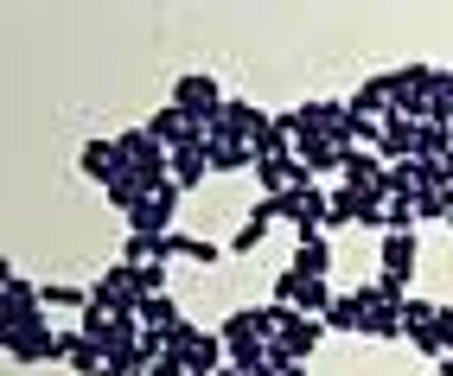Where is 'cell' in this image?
<instances>
[{
    "mask_svg": "<svg viewBox=\"0 0 453 376\" xmlns=\"http://www.w3.org/2000/svg\"><path fill=\"white\" fill-rule=\"evenodd\" d=\"M179 319H186V312H179L166 294H154V300H141V332H173Z\"/></svg>",
    "mask_w": 453,
    "mask_h": 376,
    "instance_id": "7402d4cb",
    "label": "cell"
},
{
    "mask_svg": "<svg viewBox=\"0 0 453 376\" xmlns=\"http://www.w3.org/2000/svg\"><path fill=\"white\" fill-rule=\"evenodd\" d=\"M134 280H141V294L154 300V294H166V262H147V268H134Z\"/></svg>",
    "mask_w": 453,
    "mask_h": 376,
    "instance_id": "83f0119b",
    "label": "cell"
},
{
    "mask_svg": "<svg viewBox=\"0 0 453 376\" xmlns=\"http://www.w3.org/2000/svg\"><path fill=\"white\" fill-rule=\"evenodd\" d=\"M326 332H365V300H357V288L326 306Z\"/></svg>",
    "mask_w": 453,
    "mask_h": 376,
    "instance_id": "d6986e66",
    "label": "cell"
},
{
    "mask_svg": "<svg viewBox=\"0 0 453 376\" xmlns=\"http://www.w3.org/2000/svg\"><path fill=\"white\" fill-rule=\"evenodd\" d=\"M0 344H7V364H58V357H65V351H58V332L45 319L0 332Z\"/></svg>",
    "mask_w": 453,
    "mask_h": 376,
    "instance_id": "277c9868",
    "label": "cell"
},
{
    "mask_svg": "<svg viewBox=\"0 0 453 376\" xmlns=\"http://www.w3.org/2000/svg\"><path fill=\"white\" fill-rule=\"evenodd\" d=\"M421 217H415V198H389V211H383V236L389 230H415Z\"/></svg>",
    "mask_w": 453,
    "mask_h": 376,
    "instance_id": "484cf974",
    "label": "cell"
},
{
    "mask_svg": "<svg viewBox=\"0 0 453 376\" xmlns=\"http://www.w3.org/2000/svg\"><path fill=\"white\" fill-rule=\"evenodd\" d=\"M204 147H211V134H198V141H186L173 153V185L179 192H198V185L211 179V160H204Z\"/></svg>",
    "mask_w": 453,
    "mask_h": 376,
    "instance_id": "7c38bea8",
    "label": "cell"
},
{
    "mask_svg": "<svg viewBox=\"0 0 453 376\" xmlns=\"http://www.w3.org/2000/svg\"><path fill=\"white\" fill-rule=\"evenodd\" d=\"M218 376H243V370H236V364H224V370H218Z\"/></svg>",
    "mask_w": 453,
    "mask_h": 376,
    "instance_id": "4dcf8cb0",
    "label": "cell"
},
{
    "mask_svg": "<svg viewBox=\"0 0 453 376\" xmlns=\"http://www.w3.org/2000/svg\"><path fill=\"white\" fill-rule=\"evenodd\" d=\"M447 166H453V160H447Z\"/></svg>",
    "mask_w": 453,
    "mask_h": 376,
    "instance_id": "1f68e13d",
    "label": "cell"
},
{
    "mask_svg": "<svg viewBox=\"0 0 453 376\" xmlns=\"http://www.w3.org/2000/svg\"><path fill=\"white\" fill-rule=\"evenodd\" d=\"M77 173L96 179V185H109L115 173H122V147H115V141H83L77 147Z\"/></svg>",
    "mask_w": 453,
    "mask_h": 376,
    "instance_id": "4fadbf2b",
    "label": "cell"
},
{
    "mask_svg": "<svg viewBox=\"0 0 453 376\" xmlns=\"http://www.w3.org/2000/svg\"><path fill=\"white\" fill-rule=\"evenodd\" d=\"M415 134H421V121H409V115L389 109V115L377 121V160H389V166L415 160Z\"/></svg>",
    "mask_w": 453,
    "mask_h": 376,
    "instance_id": "30bf717a",
    "label": "cell"
},
{
    "mask_svg": "<svg viewBox=\"0 0 453 376\" xmlns=\"http://www.w3.org/2000/svg\"><path fill=\"white\" fill-rule=\"evenodd\" d=\"M268 109H256V103H224V121L211 128V141H236V147H256L262 134H268Z\"/></svg>",
    "mask_w": 453,
    "mask_h": 376,
    "instance_id": "52a82bcc",
    "label": "cell"
},
{
    "mask_svg": "<svg viewBox=\"0 0 453 376\" xmlns=\"http://www.w3.org/2000/svg\"><path fill=\"white\" fill-rule=\"evenodd\" d=\"M45 306H58V312H83L89 306V288H71V280H45Z\"/></svg>",
    "mask_w": 453,
    "mask_h": 376,
    "instance_id": "d4e9b609",
    "label": "cell"
},
{
    "mask_svg": "<svg viewBox=\"0 0 453 376\" xmlns=\"http://www.w3.org/2000/svg\"><path fill=\"white\" fill-rule=\"evenodd\" d=\"M268 224H275V211H268V198H262V204L243 217V224H236V236H230V256H250V249L268 236Z\"/></svg>",
    "mask_w": 453,
    "mask_h": 376,
    "instance_id": "e0dca14e",
    "label": "cell"
},
{
    "mask_svg": "<svg viewBox=\"0 0 453 376\" xmlns=\"http://www.w3.org/2000/svg\"><path fill=\"white\" fill-rule=\"evenodd\" d=\"M173 211H179V185L166 179L154 198H141V204L128 211V236H166V230H173Z\"/></svg>",
    "mask_w": 453,
    "mask_h": 376,
    "instance_id": "ba28073f",
    "label": "cell"
},
{
    "mask_svg": "<svg viewBox=\"0 0 453 376\" xmlns=\"http://www.w3.org/2000/svg\"><path fill=\"white\" fill-rule=\"evenodd\" d=\"M103 192H109V204H122V211H134V204H141V198H147V179H141V173H128V166H122V173H115V179H109V185H103Z\"/></svg>",
    "mask_w": 453,
    "mask_h": 376,
    "instance_id": "cb8c5ba5",
    "label": "cell"
},
{
    "mask_svg": "<svg viewBox=\"0 0 453 376\" xmlns=\"http://www.w3.org/2000/svg\"><path fill=\"white\" fill-rule=\"evenodd\" d=\"M319 338H326V319H307V312H294V306H288V326H281V338H275V344H288V351L307 364V357L319 351Z\"/></svg>",
    "mask_w": 453,
    "mask_h": 376,
    "instance_id": "5bb4252c",
    "label": "cell"
},
{
    "mask_svg": "<svg viewBox=\"0 0 453 376\" xmlns=\"http://www.w3.org/2000/svg\"><path fill=\"white\" fill-rule=\"evenodd\" d=\"M339 173H345V185H383V166H377L371 147H351L345 160H339Z\"/></svg>",
    "mask_w": 453,
    "mask_h": 376,
    "instance_id": "ffe728a7",
    "label": "cell"
},
{
    "mask_svg": "<svg viewBox=\"0 0 453 376\" xmlns=\"http://www.w3.org/2000/svg\"><path fill=\"white\" fill-rule=\"evenodd\" d=\"M415 160H453V128H447V121H421Z\"/></svg>",
    "mask_w": 453,
    "mask_h": 376,
    "instance_id": "ac0fdd59",
    "label": "cell"
},
{
    "mask_svg": "<svg viewBox=\"0 0 453 376\" xmlns=\"http://www.w3.org/2000/svg\"><path fill=\"white\" fill-rule=\"evenodd\" d=\"M326 268H332V249L319 242V236H307L294 249V274H307V280H326Z\"/></svg>",
    "mask_w": 453,
    "mask_h": 376,
    "instance_id": "44dd1931",
    "label": "cell"
},
{
    "mask_svg": "<svg viewBox=\"0 0 453 376\" xmlns=\"http://www.w3.org/2000/svg\"><path fill=\"white\" fill-rule=\"evenodd\" d=\"M77 332H83L89 344H109V338H115V312H109V306H96V300H89V306L77 312Z\"/></svg>",
    "mask_w": 453,
    "mask_h": 376,
    "instance_id": "603a6c76",
    "label": "cell"
},
{
    "mask_svg": "<svg viewBox=\"0 0 453 376\" xmlns=\"http://www.w3.org/2000/svg\"><path fill=\"white\" fill-rule=\"evenodd\" d=\"M434 326H441V338H447V357H453V306H441V312H434Z\"/></svg>",
    "mask_w": 453,
    "mask_h": 376,
    "instance_id": "f546056e",
    "label": "cell"
},
{
    "mask_svg": "<svg viewBox=\"0 0 453 376\" xmlns=\"http://www.w3.org/2000/svg\"><path fill=\"white\" fill-rule=\"evenodd\" d=\"M332 300H339V294H332L326 280H307V274H294V268L275 274V306H294V312H307V319L319 312V319H326V306H332Z\"/></svg>",
    "mask_w": 453,
    "mask_h": 376,
    "instance_id": "5b68a950",
    "label": "cell"
},
{
    "mask_svg": "<svg viewBox=\"0 0 453 376\" xmlns=\"http://www.w3.org/2000/svg\"><path fill=\"white\" fill-rule=\"evenodd\" d=\"M122 262H128V268H147V262H160V236H128Z\"/></svg>",
    "mask_w": 453,
    "mask_h": 376,
    "instance_id": "4316f807",
    "label": "cell"
},
{
    "mask_svg": "<svg viewBox=\"0 0 453 376\" xmlns=\"http://www.w3.org/2000/svg\"><path fill=\"white\" fill-rule=\"evenodd\" d=\"M45 294L33 288L26 274H7V300H0V332H13V326H33V319H45Z\"/></svg>",
    "mask_w": 453,
    "mask_h": 376,
    "instance_id": "9c48e42d",
    "label": "cell"
},
{
    "mask_svg": "<svg viewBox=\"0 0 453 376\" xmlns=\"http://www.w3.org/2000/svg\"><path fill=\"white\" fill-rule=\"evenodd\" d=\"M58 351H65V364L77 370V376H103V344H89L83 332H58Z\"/></svg>",
    "mask_w": 453,
    "mask_h": 376,
    "instance_id": "9a60e30c",
    "label": "cell"
},
{
    "mask_svg": "<svg viewBox=\"0 0 453 376\" xmlns=\"http://www.w3.org/2000/svg\"><path fill=\"white\" fill-rule=\"evenodd\" d=\"M351 115H357V121H383V115H389V71L357 83V96H351Z\"/></svg>",
    "mask_w": 453,
    "mask_h": 376,
    "instance_id": "2e32d148",
    "label": "cell"
},
{
    "mask_svg": "<svg viewBox=\"0 0 453 376\" xmlns=\"http://www.w3.org/2000/svg\"><path fill=\"white\" fill-rule=\"evenodd\" d=\"M173 109H186V115L198 121V128L211 134V128L224 121V89H218V77H204V71H186V77L173 83Z\"/></svg>",
    "mask_w": 453,
    "mask_h": 376,
    "instance_id": "7a4b0ae2",
    "label": "cell"
},
{
    "mask_svg": "<svg viewBox=\"0 0 453 376\" xmlns=\"http://www.w3.org/2000/svg\"><path fill=\"white\" fill-rule=\"evenodd\" d=\"M434 312H441L434 300H409V306H403V338L415 344L421 357L441 364V357H447V338H441V326H434Z\"/></svg>",
    "mask_w": 453,
    "mask_h": 376,
    "instance_id": "8992f818",
    "label": "cell"
},
{
    "mask_svg": "<svg viewBox=\"0 0 453 376\" xmlns=\"http://www.w3.org/2000/svg\"><path fill=\"white\" fill-rule=\"evenodd\" d=\"M377 268H383V280L409 288V274H415V230H389L383 249H377Z\"/></svg>",
    "mask_w": 453,
    "mask_h": 376,
    "instance_id": "8fae6325",
    "label": "cell"
},
{
    "mask_svg": "<svg viewBox=\"0 0 453 376\" xmlns=\"http://www.w3.org/2000/svg\"><path fill=\"white\" fill-rule=\"evenodd\" d=\"M166 357H173L179 370H192V376H218V370L230 364L224 338H218V332H198L192 319H179V326L166 332Z\"/></svg>",
    "mask_w": 453,
    "mask_h": 376,
    "instance_id": "6da1fadb",
    "label": "cell"
},
{
    "mask_svg": "<svg viewBox=\"0 0 453 376\" xmlns=\"http://www.w3.org/2000/svg\"><path fill=\"white\" fill-rule=\"evenodd\" d=\"M89 300H96V306H109L115 312V319H141V280H134V268L128 262H115L109 274H96V280H89Z\"/></svg>",
    "mask_w": 453,
    "mask_h": 376,
    "instance_id": "3957f363",
    "label": "cell"
},
{
    "mask_svg": "<svg viewBox=\"0 0 453 376\" xmlns=\"http://www.w3.org/2000/svg\"><path fill=\"white\" fill-rule=\"evenodd\" d=\"M415 217H441L447 224V192H415Z\"/></svg>",
    "mask_w": 453,
    "mask_h": 376,
    "instance_id": "f1b7e54d",
    "label": "cell"
}]
</instances>
